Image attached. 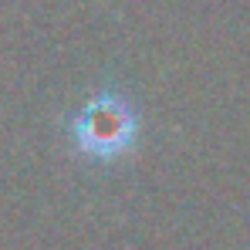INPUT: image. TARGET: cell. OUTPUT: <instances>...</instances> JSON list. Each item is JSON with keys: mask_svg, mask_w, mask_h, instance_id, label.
<instances>
[{"mask_svg": "<svg viewBox=\"0 0 250 250\" xmlns=\"http://www.w3.org/2000/svg\"><path fill=\"white\" fill-rule=\"evenodd\" d=\"M135 132H139L135 108L115 91L95 95L71 122V139H75L78 152L98 163L125 156L135 146Z\"/></svg>", "mask_w": 250, "mask_h": 250, "instance_id": "cell-1", "label": "cell"}]
</instances>
